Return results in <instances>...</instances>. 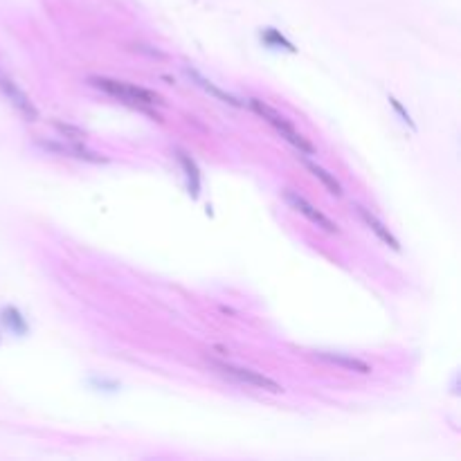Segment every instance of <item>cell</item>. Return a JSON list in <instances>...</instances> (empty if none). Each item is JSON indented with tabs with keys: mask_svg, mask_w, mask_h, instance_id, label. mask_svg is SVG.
Masks as SVG:
<instances>
[{
	"mask_svg": "<svg viewBox=\"0 0 461 461\" xmlns=\"http://www.w3.org/2000/svg\"><path fill=\"white\" fill-rule=\"evenodd\" d=\"M212 365L223 376H229V378L237 381V383H246V385H252V387H259V390L270 392V394H282L284 392V387L279 385L277 381L268 378V376H263L259 371H252V369H246V367H234V365H227V362H212Z\"/></svg>",
	"mask_w": 461,
	"mask_h": 461,
	"instance_id": "277c9868",
	"label": "cell"
},
{
	"mask_svg": "<svg viewBox=\"0 0 461 461\" xmlns=\"http://www.w3.org/2000/svg\"><path fill=\"white\" fill-rule=\"evenodd\" d=\"M351 210H356V214L360 216V221L365 223V225L371 229V232L383 241L385 246H390V248L396 250V252L400 250V244H398V239L392 234V229L387 227V225H385V223L381 221V218L376 216L371 210H367L365 205H360V203H351Z\"/></svg>",
	"mask_w": 461,
	"mask_h": 461,
	"instance_id": "8992f818",
	"label": "cell"
},
{
	"mask_svg": "<svg viewBox=\"0 0 461 461\" xmlns=\"http://www.w3.org/2000/svg\"><path fill=\"white\" fill-rule=\"evenodd\" d=\"M261 39H263V43H268L273 47H284V50H288V52H295V45L290 41H286L284 36L279 34L277 30H273V28H265L261 32Z\"/></svg>",
	"mask_w": 461,
	"mask_h": 461,
	"instance_id": "8fae6325",
	"label": "cell"
},
{
	"mask_svg": "<svg viewBox=\"0 0 461 461\" xmlns=\"http://www.w3.org/2000/svg\"><path fill=\"white\" fill-rule=\"evenodd\" d=\"M0 92L7 97L9 104L14 106L16 111L28 119V122H39V111H36V106L32 104V100L7 75H3V72H0Z\"/></svg>",
	"mask_w": 461,
	"mask_h": 461,
	"instance_id": "5b68a950",
	"label": "cell"
},
{
	"mask_svg": "<svg viewBox=\"0 0 461 461\" xmlns=\"http://www.w3.org/2000/svg\"><path fill=\"white\" fill-rule=\"evenodd\" d=\"M90 86L100 88L108 95L117 97V100H122L124 104H131L136 108H147V106H162V97L153 92V90H147L142 86H136V83H126V81H115V79H106V77H90L88 79Z\"/></svg>",
	"mask_w": 461,
	"mask_h": 461,
	"instance_id": "6da1fadb",
	"label": "cell"
},
{
	"mask_svg": "<svg viewBox=\"0 0 461 461\" xmlns=\"http://www.w3.org/2000/svg\"><path fill=\"white\" fill-rule=\"evenodd\" d=\"M248 106H250L257 115H261L270 126H275L277 133H282V138H286L299 153H304V155H315V153H318V151H315L313 144H311L304 136H301V133H299L293 124H290L284 115H279L275 108H270L265 102L257 100V97H252V100H248Z\"/></svg>",
	"mask_w": 461,
	"mask_h": 461,
	"instance_id": "7a4b0ae2",
	"label": "cell"
},
{
	"mask_svg": "<svg viewBox=\"0 0 461 461\" xmlns=\"http://www.w3.org/2000/svg\"><path fill=\"white\" fill-rule=\"evenodd\" d=\"M315 358H320L324 362H329V365H335V367H342L347 371H356V373H362L367 376L371 373V367L367 365L365 360L360 358H354V356H345V354H331V351H318Z\"/></svg>",
	"mask_w": 461,
	"mask_h": 461,
	"instance_id": "ba28073f",
	"label": "cell"
},
{
	"mask_svg": "<svg viewBox=\"0 0 461 461\" xmlns=\"http://www.w3.org/2000/svg\"><path fill=\"white\" fill-rule=\"evenodd\" d=\"M52 126L61 133V136L66 138V140H70V142H83L86 140V131H81L79 126H72V124H64V122H52Z\"/></svg>",
	"mask_w": 461,
	"mask_h": 461,
	"instance_id": "7c38bea8",
	"label": "cell"
},
{
	"mask_svg": "<svg viewBox=\"0 0 461 461\" xmlns=\"http://www.w3.org/2000/svg\"><path fill=\"white\" fill-rule=\"evenodd\" d=\"M390 104H392V108H394V111H396V113L400 115V119H403V122H405V124H407L409 128H417V124H414V122H412V117H409V113L405 111V108H403V104H400V102L396 100V97H390Z\"/></svg>",
	"mask_w": 461,
	"mask_h": 461,
	"instance_id": "5bb4252c",
	"label": "cell"
},
{
	"mask_svg": "<svg viewBox=\"0 0 461 461\" xmlns=\"http://www.w3.org/2000/svg\"><path fill=\"white\" fill-rule=\"evenodd\" d=\"M297 160H299L301 164H304V167L309 169V172H311V174H313L315 178L320 180V183H322V185L326 187V191H329V193H333V196H342V185L337 183V180H335V176H333V174H329V172H326L324 167H320L318 162L309 160V157H306L304 153H299V155H297Z\"/></svg>",
	"mask_w": 461,
	"mask_h": 461,
	"instance_id": "9c48e42d",
	"label": "cell"
},
{
	"mask_svg": "<svg viewBox=\"0 0 461 461\" xmlns=\"http://www.w3.org/2000/svg\"><path fill=\"white\" fill-rule=\"evenodd\" d=\"M176 157H178V162L183 164L185 169V174H187V183H189V193L193 198L200 193V172H198V164L193 162V157L185 151H176Z\"/></svg>",
	"mask_w": 461,
	"mask_h": 461,
	"instance_id": "30bf717a",
	"label": "cell"
},
{
	"mask_svg": "<svg viewBox=\"0 0 461 461\" xmlns=\"http://www.w3.org/2000/svg\"><path fill=\"white\" fill-rule=\"evenodd\" d=\"M185 72H187V77L196 83L198 88H203L205 92H210L212 97H216L218 102H223V104H229V106H237V108H241V106H246L241 100H237L234 95H229V92H225V90H221L218 86H214V83L210 81V79H205L198 70H193V68H189V66H185Z\"/></svg>",
	"mask_w": 461,
	"mask_h": 461,
	"instance_id": "52a82bcc",
	"label": "cell"
},
{
	"mask_svg": "<svg viewBox=\"0 0 461 461\" xmlns=\"http://www.w3.org/2000/svg\"><path fill=\"white\" fill-rule=\"evenodd\" d=\"M3 315H5V322H7V326L14 333H25V320H23V315L14 309V306H7L5 311H3Z\"/></svg>",
	"mask_w": 461,
	"mask_h": 461,
	"instance_id": "4fadbf2b",
	"label": "cell"
},
{
	"mask_svg": "<svg viewBox=\"0 0 461 461\" xmlns=\"http://www.w3.org/2000/svg\"><path fill=\"white\" fill-rule=\"evenodd\" d=\"M282 196H284V200L288 203V208H290V210H295L297 214L306 216L311 223H315L318 227H322L324 232H329V234H340V227H337V223H333L329 216L322 214L318 208H315L313 203H309L304 196H301L299 191H293V189H284V191H282Z\"/></svg>",
	"mask_w": 461,
	"mask_h": 461,
	"instance_id": "3957f363",
	"label": "cell"
}]
</instances>
